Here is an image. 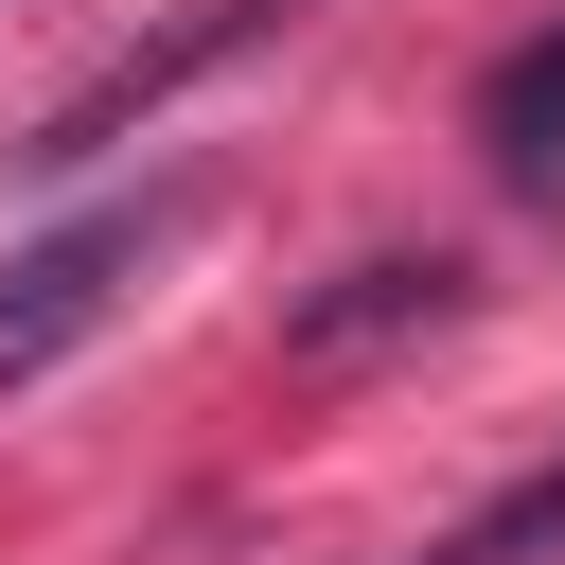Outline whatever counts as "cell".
Returning a JSON list of instances; mask_svg holds the SVG:
<instances>
[{"mask_svg":"<svg viewBox=\"0 0 565 565\" xmlns=\"http://www.w3.org/2000/svg\"><path fill=\"white\" fill-rule=\"evenodd\" d=\"M177 230H194V194L159 177V194H106V212H53L35 247H0V406H18L53 353H88V335L124 318V282H141Z\"/></svg>","mask_w":565,"mask_h":565,"instance_id":"obj_1","label":"cell"},{"mask_svg":"<svg viewBox=\"0 0 565 565\" xmlns=\"http://www.w3.org/2000/svg\"><path fill=\"white\" fill-rule=\"evenodd\" d=\"M282 18H300V0H194L177 35H141V53H106V71H88V88H71V106H53V124L18 141V159H35V177H88L106 141H141V124H159V106L194 88V71H230V53H247V35H282Z\"/></svg>","mask_w":565,"mask_h":565,"instance_id":"obj_2","label":"cell"},{"mask_svg":"<svg viewBox=\"0 0 565 565\" xmlns=\"http://www.w3.org/2000/svg\"><path fill=\"white\" fill-rule=\"evenodd\" d=\"M477 141H494V177H565V18L477 71Z\"/></svg>","mask_w":565,"mask_h":565,"instance_id":"obj_3","label":"cell"},{"mask_svg":"<svg viewBox=\"0 0 565 565\" xmlns=\"http://www.w3.org/2000/svg\"><path fill=\"white\" fill-rule=\"evenodd\" d=\"M441 300H459V265H335V300H300V353H353V335L441 318Z\"/></svg>","mask_w":565,"mask_h":565,"instance_id":"obj_4","label":"cell"}]
</instances>
